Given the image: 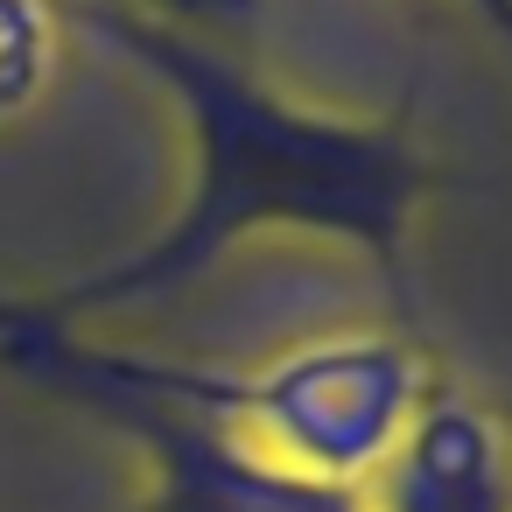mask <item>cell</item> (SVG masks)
I'll return each instance as SVG.
<instances>
[{
    "label": "cell",
    "instance_id": "3957f363",
    "mask_svg": "<svg viewBox=\"0 0 512 512\" xmlns=\"http://www.w3.org/2000/svg\"><path fill=\"white\" fill-rule=\"evenodd\" d=\"M372 512H512V449L456 386H428L400 442L365 484Z\"/></svg>",
    "mask_w": 512,
    "mask_h": 512
},
{
    "label": "cell",
    "instance_id": "8992f818",
    "mask_svg": "<svg viewBox=\"0 0 512 512\" xmlns=\"http://www.w3.org/2000/svg\"><path fill=\"white\" fill-rule=\"evenodd\" d=\"M463 8H477V15H484V29L512 50V0H463Z\"/></svg>",
    "mask_w": 512,
    "mask_h": 512
},
{
    "label": "cell",
    "instance_id": "7a4b0ae2",
    "mask_svg": "<svg viewBox=\"0 0 512 512\" xmlns=\"http://www.w3.org/2000/svg\"><path fill=\"white\" fill-rule=\"evenodd\" d=\"M0 365L113 421L148 456L141 512H372L365 484H330L274 456L211 386V372L92 344L78 323L0 295Z\"/></svg>",
    "mask_w": 512,
    "mask_h": 512
},
{
    "label": "cell",
    "instance_id": "277c9868",
    "mask_svg": "<svg viewBox=\"0 0 512 512\" xmlns=\"http://www.w3.org/2000/svg\"><path fill=\"white\" fill-rule=\"evenodd\" d=\"M57 29V0H0V113H22L43 92Z\"/></svg>",
    "mask_w": 512,
    "mask_h": 512
},
{
    "label": "cell",
    "instance_id": "5b68a950",
    "mask_svg": "<svg viewBox=\"0 0 512 512\" xmlns=\"http://www.w3.org/2000/svg\"><path fill=\"white\" fill-rule=\"evenodd\" d=\"M127 8H148L162 22H183V29L218 36V43H232V29L253 22V0H127Z\"/></svg>",
    "mask_w": 512,
    "mask_h": 512
},
{
    "label": "cell",
    "instance_id": "6da1fadb",
    "mask_svg": "<svg viewBox=\"0 0 512 512\" xmlns=\"http://www.w3.org/2000/svg\"><path fill=\"white\" fill-rule=\"evenodd\" d=\"M57 22H85L106 50L141 64L176 99L183 134H190V190L148 246L120 253L50 295H29L43 316L85 330L92 316L148 309V302L204 281L239 239H267V232L330 239L344 253H365L372 274L386 281L400 323L414 316L407 253H414V225H421L435 162L407 113L358 120V113L302 106V99L274 92L246 57H232V43L162 22L148 8H127V0H57Z\"/></svg>",
    "mask_w": 512,
    "mask_h": 512
}]
</instances>
